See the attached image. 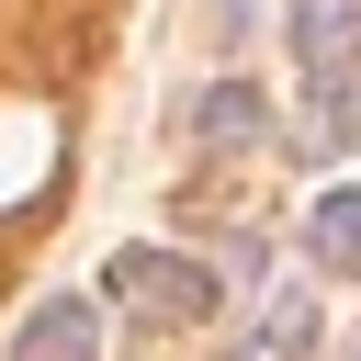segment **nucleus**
Here are the masks:
<instances>
[{
	"label": "nucleus",
	"instance_id": "f257e3e1",
	"mask_svg": "<svg viewBox=\"0 0 361 361\" xmlns=\"http://www.w3.org/2000/svg\"><path fill=\"white\" fill-rule=\"evenodd\" d=\"M102 282H113V305L147 316V327H203V316H214V271L180 259V248H124Z\"/></svg>",
	"mask_w": 361,
	"mask_h": 361
},
{
	"label": "nucleus",
	"instance_id": "f03ea898",
	"mask_svg": "<svg viewBox=\"0 0 361 361\" xmlns=\"http://www.w3.org/2000/svg\"><path fill=\"white\" fill-rule=\"evenodd\" d=\"M293 56L305 79H361V0H293Z\"/></svg>",
	"mask_w": 361,
	"mask_h": 361
},
{
	"label": "nucleus",
	"instance_id": "7ed1b4c3",
	"mask_svg": "<svg viewBox=\"0 0 361 361\" xmlns=\"http://www.w3.org/2000/svg\"><path fill=\"white\" fill-rule=\"evenodd\" d=\"M11 361H102V316H90V293L34 305V316H23V338H11Z\"/></svg>",
	"mask_w": 361,
	"mask_h": 361
},
{
	"label": "nucleus",
	"instance_id": "20e7f679",
	"mask_svg": "<svg viewBox=\"0 0 361 361\" xmlns=\"http://www.w3.org/2000/svg\"><path fill=\"white\" fill-rule=\"evenodd\" d=\"M192 135H203V147H248V135H271V90H248V79H214V90L192 102Z\"/></svg>",
	"mask_w": 361,
	"mask_h": 361
},
{
	"label": "nucleus",
	"instance_id": "39448f33",
	"mask_svg": "<svg viewBox=\"0 0 361 361\" xmlns=\"http://www.w3.org/2000/svg\"><path fill=\"white\" fill-rule=\"evenodd\" d=\"M293 350H316V305L305 293H271L259 327H248V361H293Z\"/></svg>",
	"mask_w": 361,
	"mask_h": 361
},
{
	"label": "nucleus",
	"instance_id": "423d86ee",
	"mask_svg": "<svg viewBox=\"0 0 361 361\" xmlns=\"http://www.w3.org/2000/svg\"><path fill=\"white\" fill-rule=\"evenodd\" d=\"M305 237H316V259H327V271H361V192H327Z\"/></svg>",
	"mask_w": 361,
	"mask_h": 361
},
{
	"label": "nucleus",
	"instance_id": "0eeeda50",
	"mask_svg": "<svg viewBox=\"0 0 361 361\" xmlns=\"http://www.w3.org/2000/svg\"><path fill=\"white\" fill-rule=\"evenodd\" d=\"M214 23H226V34H248V0H214Z\"/></svg>",
	"mask_w": 361,
	"mask_h": 361
},
{
	"label": "nucleus",
	"instance_id": "6e6552de",
	"mask_svg": "<svg viewBox=\"0 0 361 361\" xmlns=\"http://www.w3.org/2000/svg\"><path fill=\"white\" fill-rule=\"evenodd\" d=\"M338 361H361V338H350V350H338Z\"/></svg>",
	"mask_w": 361,
	"mask_h": 361
}]
</instances>
